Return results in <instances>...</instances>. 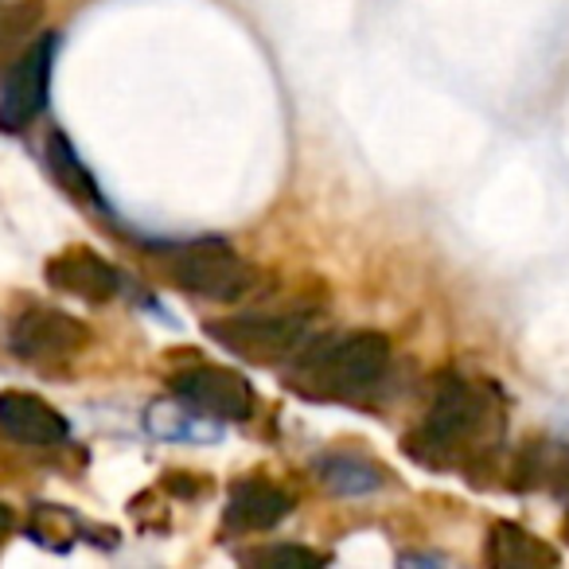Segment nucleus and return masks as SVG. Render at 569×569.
I'll use <instances>...</instances> for the list:
<instances>
[{
    "label": "nucleus",
    "mask_w": 569,
    "mask_h": 569,
    "mask_svg": "<svg viewBox=\"0 0 569 569\" xmlns=\"http://www.w3.org/2000/svg\"><path fill=\"white\" fill-rule=\"evenodd\" d=\"M507 429L503 398L483 379H449L437 387L426 421L406 437V452L429 468H480Z\"/></svg>",
    "instance_id": "nucleus-1"
},
{
    "label": "nucleus",
    "mask_w": 569,
    "mask_h": 569,
    "mask_svg": "<svg viewBox=\"0 0 569 569\" xmlns=\"http://www.w3.org/2000/svg\"><path fill=\"white\" fill-rule=\"evenodd\" d=\"M390 367V340L382 332H351L320 340L289 367V387L320 402H348L379 387Z\"/></svg>",
    "instance_id": "nucleus-2"
},
{
    "label": "nucleus",
    "mask_w": 569,
    "mask_h": 569,
    "mask_svg": "<svg viewBox=\"0 0 569 569\" xmlns=\"http://www.w3.org/2000/svg\"><path fill=\"white\" fill-rule=\"evenodd\" d=\"M168 281L176 289L191 297H203V301H242L253 289V269L234 246L219 242V238H199L188 246H172L160 258Z\"/></svg>",
    "instance_id": "nucleus-3"
},
{
    "label": "nucleus",
    "mask_w": 569,
    "mask_h": 569,
    "mask_svg": "<svg viewBox=\"0 0 569 569\" xmlns=\"http://www.w3.org/2000/svg\"><path fill=\"white\" fill-rule=\"evenodd\" d=\"M9 348L20 363L32 367H59L79 359L90 348V328L79 317L51 305H36V309L20 312L17 325L9 332Z\"/></svg>",
    "instance_id": "nucleus-4"
},
{
    "label": "nucleus",
    "mask_w": 569,
    "mask_h": 569,
    "mask_svg": "<svg viewBox=\"0 0 569 569\" xmlns=\"http://www.w3.org/2000/svg\"><path fill=\"white\" fill-rule=\"evenodd\" d=\"M51 59H56V36H36V43L9 67L0 87V133H24L43 113L51 94Z\"/></svg>",
    "instance_id": "nucleus-5"
},
{
    "label": "nucleus",
    "mask_w": 569,
    "mask_h": 569,
    "mask_svg": "<svg viewBox=\"0 0 569 569\" xmlns=\"http://www.w3.org/2000/svg\"><path fill=\"white\" fill-rule=\"evenodd\" d=\"M207 336L246 359V363H281L289 359L305 340V317H227L211 320Z\"/></svg>",
    "instance_id": "nucleus-6"
},
{
    "label": "nucleus",
    "mask_w": 569,
    "mask_h": 569,
    "mask_svg": "<svg viewBox=\"0 0 569 569\" xmlns=\"http://www.w3.org/2000/svg\"><path fill=\"white\" fill-rule=\"evenodd\" d=\"M172 390L199 410L203 418H219V421H250L258 410V395L253 387L230 367H214V363H191L183 371H176Z\"/></svg>",
    "instance_id": "nucleus-7"
},
{
    "label": "nucleus",
    "mask_w": 569,
    "mask_h": 569,
    "mask_svg": "<svg viewBox=\"0 0 569 569\" xmlns=\"http://www.w3.org/2000/svg\"><path fill=\"white\" fill-rule=\"evenodd\" d=\"M0 433L24 449H59L71 441L63 413L28 390H0Z\"/></svg>",
    "instance_id": "nucleus-8"
},
{
    "label": "nucleus",
    "mask_w": 569,
    "mask_h": 569,
    "mask_svg": "<svg viewBox=\"0 0 569 569\" xmlns=\"http://www.w3.org/2000/svg\"><path fill=\"white\" fill-rule=\"evenodd\" d=\"M43 277H48L51 289H59V293L74 297V301H87V305H106L121 289L118 269L98 250H90V246H67V250H59L56 258L48 261Z\"/></svg>",
    "instance_id": "nucleus-9"
},
{
    "label": "nucleus",
    "mask_w": 569,
    "mask_h": 569,
    "mask_svg": "<svg viewBox=\"0 0 569 569\" xmlns=\"http://www.w3.org/2000/svg\"><path fill=\"white\" fill-rule=\"evenodd\" d=\"M293 511V499L284 496L281 488L266 480H238L227 496V511H222V522L227 530H238V535H258V530H269Z\"/></svg>",
    "instance_id": "nucleus-10"
},
{
    "label": "nucleus",
    "mask_w": 569,
    "mask_h": 569,
    "mask_svg": "<svg viewBox=\"0 0 569 569\" xmlns=\"http://www.w3.org/2000/svg\"><path fill=\"white\" fill-rule=\"evenodd\" d=\"M488 566L496 569H550L558 566V550L519 522H496L488 535Z\"/></svg>",
    "instance_id": "nucleus-11"
},
{
    "label": "nucleus",
    "mask_w": 569,
    "mask_h": 569,
    "mask_svg": "<svg viewBox=\"0 0 569 569\" xmlns=\"http://www.w3.org/2000/svg\"><path fill=\"white\" fill-rule=\"evenodd\" d=\"M43 20V0H4L0 4V74L36 43Z\"/></svg>",
    "instance_id": "nucleus-12"
},
{
    "label": "nucleus",
    "mask_w": 569,
    "mask_h": 569,
    "mask_svg": "<svg viewBox=\"0 0 569 569\" xmlns=\"http://www.w3.org/2000/svg\"><path fill=\"white\" fill-rule=\"evenodd\" d=\"M48 168H51V176H56V183L71 199L90 203V207H102V188H98V180L90 176V168L79 160V152H74L71 141H67V133L48 137Z\"/></svg>",
    "instance_id": "nucleus-13"
},
{
    "label": "nucleus",
    "mask_w": 569,
    "mask_h": 569,
    "mask_svg": "<svg viewBox=\"0 0 569 569\" xmlns=\"http://www.w3.org/2000/svg\"><path fill=\"white\" fill-rule=\"evenodd\" d=\"M325 480L332 483L336 491H348V496H359V491H375L382 483V472L375 465L359 457H332L320 465Z\"/></svg>",
    "instance_id": "nucleus-14"
},
{
    "label": "nucleus",
    "mask_w": 569,
    "mask_h": 569,
    "mask_svg": "<svg viewBox=\"0 0 569 569\" xmlns=\"http://www.w3.org/2000/svg\"><path fill=\"white\" fill-rule=\"evenodd\" d=\"M250 561H261V566H320L328 558L317 550H305V546H269V550H253Z\"/></svg>",
    "instance_id": "nucleus-15"
},
{
    "label": "nucleus",
    "mask_w": 569,
    "mask_h": 569,
    "mask_svg": "<svg viewBox=\"0 0 569 569\" xmlns=\"http://www.w3.org/2000/svg\"><path fill=\"white\" fill-rule=\"evenodd\" d=\"M12 530H17V515H12V507H9V503H0V546L9 542Z\"/></svg>",
    "instance_id": "nucleus-16"
},
{
    "label": "nucleus",
    "mask_w": 569,
    "mask_h": 569,
    "mask_svg": "<svg viewBox=\"0 0 569 569\" xmlns=\"http://www.w3.org/2000/svg\"><path fill=\"white\" fill-rule=\"evenodd\" d=\"M561 535L569 538V511H566V519H561Z\"/></svg>",
    "instance_id": "nucleus-17"
}]
</instances>
